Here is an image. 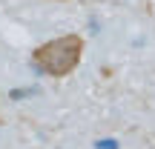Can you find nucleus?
<instances>
[{"instance_id": "1", "label": "nucleus", "mask_w": 155, "mask_h": 149, "mask_svg": "<svg viewBox=\"0 0 155 149\" xmlns=\"http://www.w3.org/2000/svg\"><path fill=\"white\" fill-rule=\"evenodd\" d=\"M81 55H83L81 34H61V37L38 46L32 52V63H35V69H40L49 77H66L78 69Z\"/></svg>"}]
</instances>
